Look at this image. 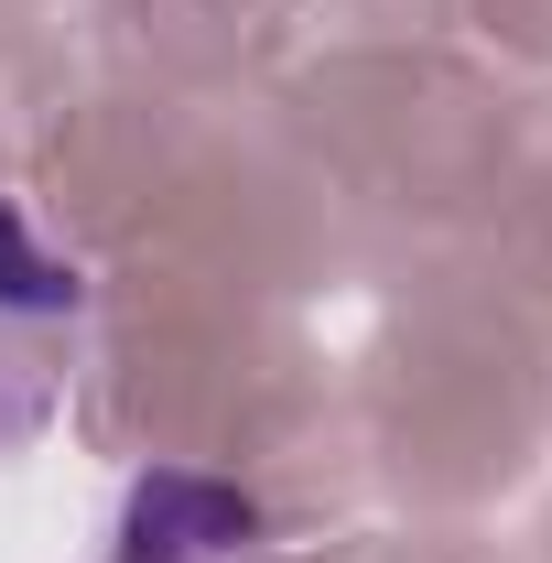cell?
Segmentation results:
<instances>
[{
  "label": "cell",
  "instance_id": "6da1fadb",
  "mask_svg": "<svg viewBox=\"0 0 552 563\" xmlns=\"http://www.w3.org/2000/svg\"><path fill=\"white\" fill-rule=\"evenodd\" d=\"M87 357H98V282L33 217V196L0 185V466L66 422Z\"/></svg>",
  "mask_w": 552,
  "mask_h": 563
},
{
  "label": "cell",
  "instance_id": "7a4b0ae2",
  "mask_svg": "<svg viewBox=\"0 0 552 563\" xmlns=\"http://www.w3.org/2000/svg\"><path fill=\"white\" fill-rule=\"evenodd\" d=\"M109 563H272V520L207 466H141L109 520Z\"/></svg>",
  "mask_w": 552,
  "mask_h": 563
}]
</instances>
